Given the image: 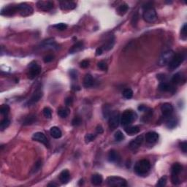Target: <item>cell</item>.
<instances>
[{
  "mask_svg": "<svg viewBox=\"0 0 187 187\" xmlns=\"http://www.w3.org/2000/svg\"><path fill=\"white\" fill-rule=\"evenodd\" d=\"M91 184L94 186H99L101 185L102 183V177L99 174H94L91 176Z\"/></svg>",
  "mask_w": 187,
  "mask_h": 187,
  "instance_id": "22",
  "label": "cell"
},
{
  "mask_svg": "<svg viewBox=\"0 0 187 187\" xmlns=\"http://www.w3.org/2000/svg\"><path fill=\"white\" fill-rule=\"evenodd\" d=\"M173 106H172V104H170V103H164V104L162 105V107H161V111H162V115L166 116V117L170 116L172 114V113H173Z\"/></svg>",
  "mask_w": 187,
  "mask_h": 187,
  "instance_id": "13",
  "label": "cell"
},
{
  "mask_svg": "<svg viewBox=\"0 0 187 187\" xmlns=\"http://www.w3.org/2000/svg\"><path fill=\"white\" fill-rule=\"evenodd\" d=\"M180 35H181V38L185 40L186 39V23H184V26L180 30Z\"/></svg>",
  "mask_w": 187,
  "mask_h": 187,
  "instance_id": "42",
  "label": "cell"
},
{
  "mask_svg": "<svg viewBox=\"0 0 187 187\" xmlns=\"http://www.w3.org/2000/svg\"><path fill=\"white\" fill-rule=\"evenodd\" d=\"M32 140L37 141V142H40V143H43V144H44L46 146H49V142H48V140L47 139L45 134L43 132H40L35 133L33 136H32Z\"/></svg>",
  "mask_w": 187,
  "mask_h": 187,
  "instance_id": "10",
  "label": "cell"
},
{
  "mask_svg": "<svg viewBox=\"0 0 187 187\" xmlns=\"http://www.w3.org/2000/svg\"><path fill=\"white\" fill-rule=\"evenodd\" d=\"M144 139H143V136L142 135H139L138 136L137 138L134 140H133L132 141H131L129 145V147L131 150H137L140 146L142 145V142H143Z\"/></svg>",
  "mask_w": 187,
  "mask_h": 187,
  "instance_id": "15",
  "label": "cell"
},
{
  "mask_svg": "<svg viewBox=\"0 0 187 187\" xmlns=\"http://www.w3.org/2000/svg\"><path fill=\"white\" fill-rule=\"evenodd\" d=\"M142 8L144 9V11L142 13V18L145 21L148 23H153L156 21L157 18V14H156L155 9L151 5H144Z\"/></svg>",
  "mask_w": 187,
  "mask_h": 187,
  "instance_id": "2",
  "label": "cell"
},
{
  "mask_svg": "<svg viewBox=\"0 0 187 187\" xmlns=\"http://www.w3.org/2000/svg\"><path fill=\"white\" fill-rule=\"evenodd\" d=\"M138 15H134L132 18V23L133 25L136 24V23H137V21H138Z\"/></svg>",
  "mask_w": 187,
  "mask_h": 187,
  "instance_id": "53",
  "label": "cell"
},
{
  "mask_svg": "<svg viewBox=\"0 0 187 187\" xmlns=\"http://www.w3.org/2000/svg\"><path fill=\"white\" fill-rule=\"evenodd\" d=\"M94 84V79L90 74H86L83 79V86L86 88H90Z\"/></svg>",
  "mask_w": 187,
  "mask_h": 187,
  "instance_id": "21",
  "label": "cell"
},
{
  "mask_svg": "<svg viewBox=\"0 0 187 187\" xmlns=\"http://www.w3.org/2000/svg\"><path fill=\"white\" fill-rule=\"evenodd\" d=\"M114 138H115V140H116V141H118V142H120V141L123 140L124 139V134L121 132V131L118 130L117 132H116V133H115Z\"/></svg>",
  "mask_w": 187,
  "mask_h": 187,
  "instance_id": "38",
  "label": "cell"
},
{
  "mask_svg": "<svg viewBox=\"0 0 187 187\" xmlns=\"http://www.w3.org/2000/svg\"><path fill=\"white\" fill-rule=\"evenodd\" d=\"M41 167H42V160L41 159H39V160L35 163L33 168H32V173H36L37 172H38V171L40 170V168H41Z\"/></svg>",
  "mask_w": 187,
  "mask_h": 187,
  "instance_id": "36",
  "label": "cell"
},
{
  "mask_svg": "<svg viewBox=\"0 0 187 187\" xmlns=\"http://www.w3.org/2000/svg\"><path fill=\"white\" fill-rule=\"evenodd\" d=\"M138 110H139L140 111H144V110H146V108L145 107L144 105H140V106H139Z\"/></svg>",
  "mask_w": 187,
  "mask_h": 187,
  "instance_id": "55",
  "label": "cell"
},
{
  "mask_svg": "<svg viewBox=\"0 0 187 187\" xmlns=\"http://www.w3.org/2000/svg\"><path fill=\"white\" fill-rule=\"evenodd\" d=\"M18 13V7L16 6H11L8 5L6 7H3L1 10V15H5V16H12L14 14Z\"/></svg>",
  "mask_w": 187,
  "mask_h": 187,
  "instance_id": "11",
  "label": "cell"
},
{
  "mask_svg": "<svg viewBox=\"0 0 187 187\" xmlns=\"http://www.w3.org/2000/svg\"><path fill=\"white\" fill-rule=\"evenodd\" d=\"M120 122V114L118 111H114L110 113L109 118V127L115 129L118 126Z\"/></svg>",
  "mask_w": 187,
  "mask_h": 187,
  "instance_id": "7",
  "label": "cell"
},
{
  "mask_svg": "<svg viewBox=\"0 0 187 187\" xmlns=\"http://www.w3.org/2000/svg\"><path fill=\"white\" fill-rule=\"evenodd\" d=\"M123 96L125 99H131L133 96V91L131 89H125L123 91Z\"/></svg>",
  "mask_w": 187,
  "mask_h": 187,
  "instance_id": "34",
  "label": "cell"
},
{
  "mask_svg": "<svg viewBox=\"0 0 187 187\" xmlns=\"http://www.w3.org/2000/svg\"><path fill=\"white\" fill-rule=\"evenodd\" d=\"M18 7V13L21 16L27 17L29 16L33 13L34 10L27 3H21L17 5Z\"/></svg>",
  "mask_w": 187,
  "mask_h": 187,
  "instance_id": "6",
  "label": "cell"
},
{
  "mask_svg": "<svg viewBox=\"0 0 187 187\" xmlns=\"http://www.w3.org/2000/svg\"><path fill=\"white\" fill-rule=\"evenodd\" d=\"M43 96V91L40 89H36V91L34 92V94H32V96H31V98L29 99V100L27 102V104L28 105H32V104H35L37 102L40 100V99Z\"/></svg>",
  "mask_w": 187,
  "mask_h": 187,
  "instance_id": "12",
  "label": "cell"
},
{
  "mask_svg": "<svg viewBox=\"0 0 187 187\" xmlns=\"http://www.w3.org/2000/svg\"><path fill=\"white\" fill-rule=\"evenodd\" d=\"M96 138V135L94 134H87L86 136H85V140H86V143H89V142H91Z\"/></svg>",
  "mask_w": 187,
  "mask_h": 187,
  "instance_id": "43",
  "label": "cell"
},
{
  "mask_svg": "<svg viewBox=\"0 0 187 187\" xmlns=\"http://www.w3.org/2000/svg\"><path fill=\"white\" fill-rule=\"evenodd\" d=\"M128 9H129V6H128L126 4H123V5H121L117 10L118 13L120 15H124V14L127 12Z\"/></svg>",
  "mask_w": 187,
  "mask_h": 187,
  "instance_id": "31",
  "label": "cell"
},
{
  "mask_svg": "<svg viewBox=\"0 0 187 187\" xmlns=\"http://www.w3.org/2000/svg\"><path fill=\"white\" fill-rule=\"evenodd\" d=\"M36 116L35 115H29L27 117H26V118L23 121V125H30V124H32L33 123H35L36 121Z\"/></svg>",
  "mask_w": 187,
  "mask_h": 187,
  "instance_id": "28",
  "label": "cell"
},
{
  "mask_svg": "<svg viewBox=\"0 0 187 187\" xmlns=\"http://www.w3.org/2000/svg\"><path fill=\"white\" fill-rule=\"evenodd\" d=\"M83 44L81 42H78V43H75L74 45L71 48V49L70 50V53H75L77 52L80 51L83 49Z\"/></svg>",
  "mask_w": 187,
  "mask_h": 187,
  "instance_id": "27",
  "label": "cell"
},
{
  "mask_svg": "<svg viewBox=\"0 0 187 187\" xmlns=\"http://www.w3.org/2000/svg\"><path fill=\"white\" fill-rule=\"evenodd\" d=\"M70 172L67 170H65L60 173L59 175V180L62 184H67L70 180Z\"/></svg>",
  "mask_w": 187,
  "mask_h": 187,
  "instance_id": "20",
  "label": "cell"
},
{
  "mask_svg": "<svg viewBox=\"0 0 187 187\" xmlns=\"http://www.w3.org/2000/svg\"><path fill=\"white\" fill-rule=\"evenodd\" d=\"M125 132L126 134L129 135H134V134H138L140 132V128L138 126H126L125 128Z\"/></svg>",
  "mask_w": 187,
  "mask_h": 187,
  "instance_id": "23",
  "label": "cell"
},
{
  "mask_svg": "<svg viewBox=\"0 0 187 187\" xmlns=\"http://www.w3.org/2000/svg\"><path fill=\"white\" fill-rule=\"evenodd\" d=\"M183 169L182 165L179 163H175L172 166V176H178Z\"/></svg>",
  "mask_w": 187,
  "mask_h": 187,
  "instance_id": "25",
  "label": "cell"
},
{
  "mask_svg": "<svg viewBox=\"0 0 187 187\" xmlns=\"http://www.w3.org/2000/svg\"><path fill=\"white\" fill-rule=\"evenodd\" d=\"M106 182L110 186H126V180L119 176H110L107 178Z\"/></svg>",
  "mask_w": 187,
  "mask_h": 187,
  "instance_id": "4",
  "label": "cell"
},
{
  "mask_svg": "<svg viewBox=\"0 0 187 187\" xmlns=\"http://www.w3.org/2000/svg\"><path fill=\"white\" fill-rule=\"evenodd\" d=\"M43 115H44V116H45V118H51L52 116L51 110L49 108H48V107L45 108L43 109Z\"/></svg>",
  "mask_w": 187,
  "mask_h": 187,
  "instance_id": "41",
  "label": "cell"
},
{
  "mask_svg": "<svg viewBox=\"0 0 187 187\" xmlns=\"http://www.w3.org/2000/svg\"><path fill=\"white\" fill-rule=\"evenodd\" d=\"M137 113L131 110H126L123 113L121 117V123L122 126H127L131 124L133 121L137 119Z\"/></svg>",
  "mask_w": 187,
  "mask_h": 187,
  "instance_id": "3",
  "label": "cell"
},
{
  "mask_svg": "<svg viewBox=\"0 0 187 187\" xmlns=\"http://www.w3.org/2000/svg\"><path fill=\"white\" fill-rule=\"evenodd\" d=\"M57 113L60 118H65L67 117V116L69 115V110L66 108H60L59 109H58Z\"/></svg>",
  "mask_w": 187,
  "mask_h": 187,
  "instance_id": "29",
  "label": "cell"
},
{
  "mask_svg": "<svg viewBox=\"0 0 187 187\" xmlns=\"http://www.w3.org/2000/svg\"><path fill=\"white\" fill-rule=\"evenodd\" d=\"M150 169H151V163L147 159L138 161L134 167V172L139 176H144L147 174Z\"/></svg>",
  "mask_w": 187,
  "mask_h": 187,
  "instance_id": "1",
  "label": "cell"
},
{
  "mask_svg": "<svg viewBox=\"0 0 187 187\" xmlns=\"http://www.w3.org/2000/svg\"><path fill=\"white\" fill-rule=\"evenodd\" d=\"M70 75H71V77L73 78H77V73L74 70H71V72H70Z\"/></svg>",
  "mask_w": 187,
  "mask_h": 187,
  "instance_id": "52",
  "label": "cell"
},
{
  "mask_svg": "<svg viewBox=\"0 0 187 187\" xmlns=\"http://www.w3.org/2000/svg\"><path fill=\"white\" fill-rule=\"evenodd\" d=\"M159 135L155 132H149L146 134V140L149 144H154L159 140Z\"/></svg>",
  "mask_w": 187,
  "mask_h": 187,
  "instance_id": "16",
  "label": "cell"
},
{
  "mask_svg": "<svg viewBox=\"0 0 187 187\" xmlns=\"http://www.w3.org/2000/svg\"><path fill=\"white\" fill-rule=\"evenodd\" d=\"M53 58H54V57H53V55H51V54L47 55L46 57H44V59H43V61H44L45 63H49V62H51V61H53Z\"/></svg>",
  "mask_w": 187,
  "mask_h": 187,
  "instance_id": "47",
  "label": "cell"
},
{
  "mask_svg": "<svg viewBox=\"0 0 187 187\" xmlns=\"http://www.w3.org/2000/svg\"><path fill=\"white\" fill-rule=\"evenodd\" d=\"M37 6L40 10L43 11H48L53 7V2L51 1H39L37 3Z\"/></svg>",
  "mask_w": 187,
  "mask_h": 187,
  "instance_id": "14",
  "label": "cell"
},
{
  "mask_svg": "<svg viewBox=\"0 0 187 187\" xmlns=\"http://www.w3.org/2000/svg\"><path fill=\"white\" fill-rule=\"evenodd\" d=\"M73 103V99L72 98H67L66 99V104L67 105H70Z\"/></svg>",
  "mask_w": 187,
  "mask_h": 187,
  "instance_id": "54",
  "label": "cell"
},
{
  "mask_svg": "<svg viewBox=\"0 0 187 187\" xmlns=\"http://www.w3.org/2000/svg\"><path fill=\"white\" fill-rule=\"evenodd\" d=\"M40 46H41L42 48H45V49H57L59 45L54 41V40L49 39V40H45L43 42Z\"/></svg>",
  "mask_w": 187,
  "mask_h": 187,
  "instance_id": "17",
  "label": "cell"
},
{
  "mask_svg": "<svg viewBox=\"0 0 187 187\" xmlns=\"http://www.w3.org/2000/svg\"><path fill=\"white\" fill-rule=\"evenodd\" d=\"M108 158L109 162H116L119 159V156L115 150H111L108 154Z\"/></svg>",
  "mask_w": 187,
  "mask_h": 187,
  "instance_id": "24",
  "label": "cell"
},
{
  "mask_svg": "<svg viewBox=\"0 0 187 187\" xmlns=\"http://www.w3.org/2000/svg\"><path fill=\"white\" fill-rule=\"evenodd\" d=\"M29 70L28 73V78L29 79L35 78L41 72V67L36 62H32L29 65Z\"/></svg>",
  "mask_w": 187,
  "mask_h": 187,
  "instance_id": "9",
  "label": "cell"
},
{
  "mask_svg": "<svg viewBox=\"0 0 187 187\" xmlns=\"http://www.w3.org/2000/svg\"><path fill=\"white\" fill-rule=\"evenodd\" d=\"M172 89V86L165 81H162L159 85V89L162 91H171Z\"/></svg>",
  "mask_w": 187,
  "mask_h": 187,
  "instance_id": "26",
  "label": "cell"
},
{
  "mask_svg": "<svg viewBox=\"0 0 187 187\" xmlns=\"http://www.w3.org/2000/svg\"><path fill=\"white\" fill-rule=\"evenodd\" d=\"M50 134L55 139H59L62 136V132L61 129L57 126H53L50 129Z\"/></svg>",
  "mask_w": 187,
  "mask_h": 187,
  "instance_id": "19",
  "label": "cell"
},
{
  "mask_svg": "<svg viewBox=\"0 0 187 187\" xmlns=\"http://www.w3.org/2000/svg\"><path fill=\"white\" fill-rule=\"evenodd\" d=\"M98 67L100 69V70H103V71H105V70H108V66H107V64L104 61H100L99 63L97 64Z\"/></svg>",
  "mask_w": 187,
  "mask_h": 187,
  "instance_id": "44",
  "label": "cell"
},
{
  "mask_svg": "<svg viewBox=\"0 0 187 187\" xmlns=\"http://www.w3.org/2000/svg\"><path fill=\"white\" fill-rule=\"evenodd\" d=\"M10 112V107L7 104H2L0 108V113L2 115H7Z\"/></svg>",
  "mask_w": 187,
  "mask_h": 187,
  "instance_id": "37",
  "label": "cell"
},
{
  "mask_svg": "<svg viewBox=\"0 0 187 187\" xmlns=\"http://www.w3.org/2000/svg\"><path fill=\"white\" fill-rule=\"evenodd\" d=\"M183 81V76L180 73H176L172 78V82L175 84H179Z\"/></svg>",
  "mask_w": 187,
  "mask_h": 187,
  "instance_id": "30",
  "label": "cell"
},
{
  "mask_svg": "<svg viewBox=\"0 0 187 187\" xmlns=\"http://www.w3.org/2000/svg\"><path fill=\"white\" fill-rule=\"evenodd\" d=\"M103 132H104V129H103L102 126L101 125H98L96 127V132L97 134H102Z\"/></svg>",
  "mask_w": 187,
  "mask_h": 187,
  "instance_id": "50",
  "label": "cell"
},
{
  "mask_svg": "<svg viewBox=\"0 0 187 187\" xmlns=\"http://www.w3.org/2000/svg\"><path fill=\"white\" fill-rule=\"evenodd\" d=\"M166 184H167V176H164L158 180L157 184H156V186L159 187H163L166 185Z\"/></svg>",
  "mask_w": 187,
  "mask_h": 187,
  "instance_id": "39",
  "label": "cell"
},
{
  "mask_svg": "<svg viewBox=\"0 0 187 187\" xmlns=\"http://www.w3.org/2000/svg\"><path fill=\"white\" fill-rule=\"evenodd\" d=\"M80 66L82 68H87L89 66V61L88 60H83L80 63Z\"/></svg>",
  "mask_w": 187,
  "mask_h": 187,
  "instance_id": "49",
  "label": "cell"
},
{
  "mask_svg": "<svg viewBox=\"0 0 187 187\" xmlns=\"http://www.w3.org/2000/svg\"><path fill=\"white\" fill-rule=\"evenodd\" d=\"M103 49L102 48H98L96 51V56H99V55H101L102 53Z\"/></svg>",
  "mask_w": 187,
  "mask_h": 187,
  "instance_id": "51",
  "label": "cell"
},
{
  "mask_svg": "<svg viewBox=\"0 0 187 187\" xmlns=\"http://www.w3.org/2000/svg\"><path fill=\"white\" fill-rule=\"evenodd\" d=\"M53 27L57 29L60 30V31H63V30L66 29L67 28V25L64 23H57V24L53 25Z\"/></svg>",
  "mask_w": 187,
  "mask_h": 187,
  "instance_id": "40",
  "label": "cell"
},
{
  "mask_svg": "<svg viewBox=\"0 0 187 187\" xmlns=\"http://www.w3.org/2000/svg\"><path fill=\"white\" fill-rule=\"evenodd\" d=\"M60 7L63 10H71L76 7V4L70 1H62L60 2Z\"/></svg>",
  "mask_w": 187,
  "mask_h": 187,
  "instance_id": "18",
  "label": "cell"
},
{
  "mask_svg": "<svg viewBox=\"0 0 187 187\" xmlns=\"http://www.w3.org/2000/svg\"><path fill=\"white\" fill-rule=\"evenodd\" d=\"M184 60V56L181 53H176L173 56L170 63L168 64V68L171 71H173L180 66Z\"/></svg>",
  "mask_w": 187,
  "mask_h": 187,
  "instance_id": "5",
  "label": "cell"
},
{
  "mask_svg": "<svg viewBox=\"0 0 187 187\" xmlns=\"http://www.w3.org/2000/svg\"><path fill=\"white\" fill-rule=\"evenodd\" d=\"M10 124V121L9 118H5L1 121V124H0V129L1 131H4L6 128H7L9 126Z\"/></svg>",
  "mask_w": 187,
  "mask_h": 187,
  "instance_id": "33",
  "label": "cell"
},
{
  "mask_svg": "<svg viewBox=\"0 0 187 187\" xmlns=\"http://www.w3.org/2000/svg\"><path fill=\"white\" fill-rule=\"evenodd\" d=\"M115 44V39L113 37H112L109 40H108L107 43H106L105 45H104V50L105 51H109L111 48H113V45Z\"/></svg>",
  "mask_w": 187,
  "mask_h": 187,
  "instance_id": "32",
  "label": "cell"
},
{
  "mask_svg": "<svg viewBox=\"0 0 187 187\" xmlns=\"http://www.w3.org/2000/svg\"><path fill=\"white\" fill-rule=\"evenodd\" d=\"M81 124V119L79 117H75L72 121V124L73 126H79Z\"/></svg>",
  "mask_w": 187,
  "mask_h": 187,
  "instance_id": "46",
  "label": "cell"
},
{
  "mask_svg": "<svg viewBox=\"0 0 187 187\" xmlns=\"http://www.w3.org/2000/svg\"><path fill=\"white\" fill-rule=\"evenodd\" d=\"M171 181H172V184H174V185H178L180 184V179H179L178 176H171Z\"/></svg>",
  "mask_w": 187,
  "mask_h": 187,
  "instance_id": "45",
  "label": "cell"
},
{
  "mask_svg": "<svg viewBox=\"0 0 187 187\" xmlns=\"http://www.w3.org/2000/svg\"><path fill=\"white\" fill-rule=\"evenodd\" d=\"M177 120L176 118H172L170 119H169L167 121L166 124H167V126L170 129H172V128L176 127V125H177Z\"/></svg>",
  "mask_w": 187,
  "mask_h": 187,
  "instance_id": "35",
  "label": "cell"
},
{
  "mask_svg": "<svg viewBox=\"0 0 187 187\" xmlns=\"http://www.w3.org/2000/svg\"><path fill=\"white\" fill-rule=\"evenodd\" d=\"M180 149H181V151H182L184 154H186V151H187L186 141H183V142H181V143L180 144Z\"/></svg>",
  "mask_w": 187,
  "mask_h": 187,
  "instance_id": "48",
  "label": "cell"
},
{
  "mask_svg": "<svg viewBox=\"0 0 187 187\" xmlns=\"http://www.w3.org/2000/svg\"><path fill=\"white\" fill-rule=\"evenodd\" d=\"M175 55L174 52L172 51V50H169L167 51L164 52L161 55L160 58L159 60V64L161 66H164L167 65L170 63V61L172 59L173 56Z\"/></svg>",
  "mask_w": 187,
  "mask_h": 187,
  "instance_id": "8",
  "label": "cell"
}]
</instances>
